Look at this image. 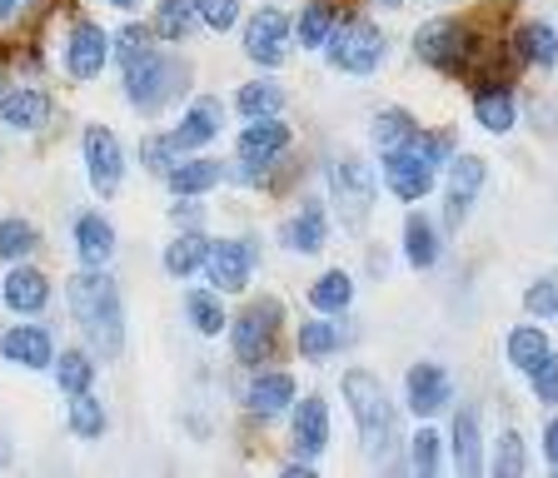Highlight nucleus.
Segmentation results:
<instances>
[{
  "label": "nucleus",
  "mask_w": 558,
  "mask_h": 478,
  "mask_svg": "<svg viewBox=\"0 0 558 478\" xmlns=\"http://www.w3.org/2000/svg\"><path fill=\"white\" fill-rule=\"evenodd\" d=\"M70 315L81 324V334L90 339V350L116 359L125 350V309H120V290L105 269H81L75 280L65 284Z\"/></svg>",
  "instance_id": "obj_1"
},
{
  "label": "nucleus",
  "mask_w": 558,
  "mask_h": 478,
  "mask_svg": "<svg viewBox=\"0 0 558 478\" xmlns=\"http://www.w3.org/2000/svg\"><path fill=\"white\" fill-rule=\"evenodd\" d=\"M339 389H344V399H349V414L360 424V439H364V449H369V458H384L389 443H395V404H389V389H384L369 369H349Z\"/></svg>",
  "instance_id": "obj_2"
},
{
  "label": "nucleus",
  "mask_w": 558,
  "mask_h": 478,
  "mask_svg": "<svg viewBox=\"0 0 558 478\" xmlns=\"http://www.w3.org/2000/svg\"><path fill=\"white\" fill-rule=\"evenodd\" d=\"M180 85H185V65L160 56V50H150V56H140L135 65H125V100L135 110H145V115L170 106L174 95H180Z\"/></svg>",
  "instance_id": "obj_3"
},
{
  "label": "nucleus",
  "mask_w": 558,
  "mask_h": 478,
  "mask_svg": "<svg viewBox=\"0 0 558 478\" xmlns=\"http://www.w3.org/2000/svg\"><path fill=\"white\" fill-rule=\"evenodd\" d=\"M325 56H329V65L344 75H374L384 60V30L374 21H364V15L339 21L329 46H325Z\"/></svg>",
  "instance_id": "obj_4"
},
{
  "label": "nucleus",
  "mask_w": 558,
  "mask_h": 478,
  "mask_svg": "<svg viewBox=\"0 0 558 478\" xmlns=\"http://www.w3.org/2000/svg\"><path fill=\"white\" fill-rule=\"evenodd\" d=\"M414 56L424 60V65H434V71H444V75H459L469 65V56H474V36L464 30V21L434 15V21H424L414 30Z\"/></svg>",
  "instance_id": "obj_5"
},
{
  "label": "nucleus",
  "mask_w": 558,
  "mask_h": 478,
  "mask_svg": "<svg viewBox=\"0 0 558 478\" xmlns=\"http://www.w3.org/2000/svg\"><path fill=\"white\" fill-rule=\"evenodd\" d=\"M279 324H284V304L279 299H255L250 309H240L230 339H234V359L240 364H265L279 344Z\"/></svg>",
  "instance_id": "obj_6"
},
{
  "label": "nucleus",
  "mask_w": 558,
  "mask_h": 478,
  "mask_svg": "<svg viewBox=\"0 0 558 478\" xmlns=\"http://www.w3.org/2000/svg\"><path fill=\"white\" fill-rule=\"evenodd\" d=\"M329 180H335V205H339V215H344V224L360 234L364 224H369L374 189H379L374 170L360 160V155H339V160L329 164Z\"/></svg>",
  "instance_id": "obj_7"
},
{
  "label": "nucleus",
  "mask_w": 558,
  "mask_h": 478,
  "mask_svg": "<svg viewBox=\"0 0 558 478\" xmlns=\"http://www.w3.org/2000/svg\"><path fill=\"white\" fill-rule=\"evenodd\" d=\"M434 175H439V164L429 160V150H424L418 140L384 150V185L395 189L404 205H414V199L429 195V189H434Z\"/></svg>",
  "instance_id": "obj_8"
},
{
  "label": "nucleus",
  "mask_w": 558,
  "mask_h": 478,
  "mask_svg": "<svg viewBox=\"0 0 558 478\" xmlns=\"http://www.w3.org/2000/svg\"><path fill=\"white\" fill-rule=\"evenodd\" d=\"M81 150H85V175H90L95 195L100 199L120 195V185H125V150H120L116 135H110L105 125H90L85 130V140H81Z\"/></svg>",
  "instance_id": "obj_9"
},
{
  "label": "nucleus",
  "mask_w": 558,
  "mask_h": 478,
  "mask_svg": "<svg viewBox=\"0 0 558 478\" xmlns=\"http://www.w3.org/2000/svg\"><path fill=\"white\" fill-rule=\"evenodd\" d=\"M290 15L279 11V5H265V11L250 15V25H244V56L255 60V65H284V56H290Z\"/></svg>",
  "instance_id": "obj_10"
},
{
  "label": "nucleus",
  "mask_w": 558,
  "mask_h": 478,
  "mask_svg": "<svg viewBox=\"0 0 558 478\" xmlns=\"http://www.w3.org/2000/svg\"><path fill=\"white\" fill-rule=\"evenodd\" d=\"M484 180H488V164L478 160V155H459V160L449 164V175H444V224H449V230H459V224L469 220Z\"/></svg>",
  "instance_id": "obj_11"
},
{
  "label": "nucleus",
  "mask_w": 558,
  "mask_h": 478,
  "mask_svg": "<svg viewBox=\"0 0 558 478\" xmlns=\"http://www.w3.org/2000/svg\"><path fill=\"white\" fill-rule=\"evenodd\" d=\"M205 274L220 294H240L250 284V274H255V245H244V240H209Z\"/></svg>",
  "instance_id": "obj_12"
},
{
  "label": "nucleus",
  "mask_w": 558,
  "mask_h": 478,
  "mask_svg": "<svg viewBox=\"0 0 558 478\" xmlns=\"http://www.w3.org/2000/svg\"><path fill=\"white\" fill-rule=\"evenodd\" d=\"M404 404L418 419H434L444 404H453V379L444 364H414L404 379Z\"/></svg>",
  "instance_id": "obj_13"
},
{
  "label": "nucleus",
  "mask_w": 558,
  "mask_h": 478,
  "mask_svg": "<svg viewBox=\"0 0 558 478\" xmlns=\"http://www.w3.org/2000/svg\"><path fill=\"white\" fill-rule=\"evenodd\" d=\"M105 60H110V36H105L95 21H81L70 30V46H65V71L75 81H95L105 71Z\"/></svg>",
  "instance_id": "obj_14"
},
{
  "label": "nucleus",
  "mask_w": 558,
  "mask_h": 478,
  "mask_svg": "<svg viewBox=\"0 0 558 478\" xmlns=\"http://www.w3.org/2000/svg\"><path fill=\"white\" fill-rule=\"evenodd\" d=\"M0 354L21 369H50L56 364V339L46 324H15L0 334Z\"/></svg>",
  "instance_id": "obj_15"
},
{
  "label": "nucleus",
  "mask_w": 558,
  "mask_h": 478,
  "mask_svg": "<svg viewBox=\"0 0 558 478\" xmlns=\"http://www.w3.org/2000/svg\"><path fill=\"white\" fill-rule=\"evenodd\" d=\"M290 145V125H279V115H265V120H250V125L240 130V164H250V170H265L269 160H279V150Z\"/></svg>",
  "instance_id": "obj_16"
},
{
  "label": "nucleus",
  "mask_w": 558,
  "mask_h": 478,
  "mask_svg": "<svg viewBox=\"0 0 558 478\" xmlns=\"http://www.w3.org/2000/svg\"><path fill=\"white\" fill-rule=\"evenodd\" d=\"M215 135H220V100H215V95H199L195 106L185 110V120L170 130V140L180 155H199Z\"/></svg>",
  "instance_id": "obj_17"
},
{
  "label": "nucleus",
  "mask_w": 558,
  "mask_h": 478,
  "mask_svg": "<svg viewBox=\"0 0 558 478\" xmlns=\"http://www.w3.org/2000/svg\"><path fill=\"white\" fill-rule=\"evenodd\" d=\"M244 404H250V414H255V419H265V424L279 419V414H290V408H294V373H284V369L255 373V384H250Z\"/></svg>",
  "instance_id": "obj_18"
},
{
  "label": "nucleus",
  "mask_w": 558,
  "mask_h": 478,
  "mask_svg": "<svg viewBox=\"0 0 558 478\" xmlns=\"http://www.w3.org/2000/svg\"><path fill=\"white\" fill-rule=\"evenodd\" d=\"M220 180H225V164L209 160V155H190V160H174L170 170H165V185H170V195H180V199L205 195V189H215Z\"/></svg>",
  "instance_id": "obj_19"
},
{
  "label": "nucleus",
  "mask_w": 558,
  "mask_h": 478,
  "mask_svg": "<svg viewBox=\"0 0 558 478\" xmlns=\"http://www.w3.org/2000/svg\"><path fill=\"white\" fill-rule=\"evenodd\" d=\"M294 449L300 454H325V443H329V404L319 394L310 399H294Z\"/></svg>",
  "instance_id": "obj_20"
},
{
  "label": "nucleus",
  "mask_w": 558,
  "mask_h": 478,
  "mask_svg": "<svg viewBox=\"0 0 558 478\" xmlns=\"http://www.w3.org/2000/svg\"><path fill=\"white\" fill-rule=\"evenodd\" d=\"M329 240V215L319 199H304L300 210H294V220L284 224V245L294 249V255H319Z\"/></svg>",
  "instance_id": "obj_21"
},
{
  "label": "nucleus",
  "mask_w": 558,
  "mask_h": 478,
  "mask_svg": "<svg viewBox=\"0 0 558 478\" xmlns=\"http://www.w3.org/2000/svg\"><path fill=\"white\" fill-rule=\"evenodd\" d=\"M75 259H81V269H105L116 259V230H110V220H100V215H81L75 220Z\"/></svg>",
  "instance_id": "obj_22"
},
{
  "label": "nucleus",
  "mask_w": 558,
  "mask_h": 478,
  "mask_svg": "<svg viewBox=\"0 0 558 478\" xmlns=\"http://www.w3.org/2000/svg\"><path fill=\"white\" fill-rule=\"evenodd\" d=\"M0 294H5V304H11L15 315H40L50 304V280L31 265H15L5 274V284H0Z\"/></svg>",
  "instance_id": "obj_23"
},
{
  "label": "nucleus",
  "mask_w": 558,
  "mask_h": 478,
  "mask_svg": "<svg viewBox=\"0 0 558 478\" xmlns=\"http://www.w3.org/2000/svg\"><path fill=\"white\" fill-rule=\"evenodd\" d=\"M513 56L523 65H534V71H554L558 65V30L544 21H529L519 25V36H513Z\"/></svg>",
  "instance_id": "obj_24"
},
{
  "label": "nucleus",
  "mask_w": 558,
  "mask_h": 478,
  "mask_svg": "<svg viewBox=\"0 0 558 478\" xmlns=\"http://www.w3.org/2000/svg\"><path fill=\"white\" fill-rule=\"evenodd\" d=\"M474 115L488 135H509L513 120H519V106H513L509 85H484V90L474 85Z\"/></svg>",
  "instance_id": "obj_25"
},
{
  "label": "nucleus",
  "mask_w": 558,
  "mask_h": 478,
  "mask_svg": "<svg viewBox=\"0 0 558 478\" xmlns=\"http://www.w3.org/2000/svg\"><path fill=\"white\" fill-rule=\"evenodd\" d=\"M453 464H459V474H478V464H484V439H478V408H459L453 414Z\"/></svg>",
  "instance_id": "obj_26"
},
{
  "label": "nucleus",
  "mask_w": 558,
  "mask_h": 478,
  "mask_svg": "<svg viewBox=\"0 0 558 478\" xmlns=\"http://www.w3.org/2000/svg\"><path fill=\"white\" fill-rule=\"evenodd\" d=\"M50 115L46 106V95L40 90H11V95H0V125H11V130H40Z\"/></svg>",
  "instance_id": "obj_27"
},
{
  "label": "nucleus",
  "mask_w": 558,
  "mask_h": 478,
  "mask_svg": "<svg viewBox=\"0 0 558 478\" xmlns=\"http://www.w3.org/2000/svg\"><path fill=\"white\" fill-rule=\"evenodd\" d=\"M335 25H339L335 5H329V0H310V5L300 11V21H294V40H300L304 50H319V46H329Z\"/></svg>",
  "instance_id": "obj_28"
},
{
  "label": "nucleus",
  "mask_w": 558,
  "mask_h": 478,
  "mask_svg": "<svg viewBox=\"0 0 558 478\" xmlns=\"http://www.w3.org/2000/svg\"><path fill=\"white\" fill-rule=\"evenodd\" d=\"M205 255H209V234L185 230L170 249H165V274H174V280H190V274H199V269H205Z\"/></svg>",
  "instance_id": "obj_29"
},
{
  "label": "nucleus",
  "mask_w": 558,
  "mask_h": 478,
  "mask_svg": "<svg viewBox=\"0 0 558 478\" xmlns=\"http://www.w3.org/2000/svg\"><path fill=\"white\" fill-rule=\"evenodd\" d=\"M404 259L414 269H434V265H439V230H434L424 215H409V220H404Z\"/></svg>",
  "instance_id": "obj_30"
},
{
  "label": "nucleus",
  "mask_w": 558,
  "mask_h": 478,
  "mask_svg": "<svg viewBox=\"0 0 558 478\" xmlns=\"http://www.w3.org/2000/svg\"><path fill=\"white\" fill-rule=\"evenodd\" d=\"M349 299H354V280H349L344 269H325L310 284V304L319 315H339V309H349Z\"/></svg>",
  "instance_id": "obj_31"
},
{
  "label": "nucleus",
  "mask_w": 558,
  "mask_h": 478,
  "mask_svg": "<svg viewBox=\"0 0 558 478\" xmlns=\"http://www.w3.org/2000/svg\"><path fill=\"white\" fill-rule=\"evenodd\" d=\"M234 110H240L244 120L279 115V110H284V90H279L275 81H250V85H240V95H234Z\"/></svg>",
  "instance_id": "obj_32"
},
{
  "label": "nucleus",
  "mask_w": 558,
  "mask_h": 478,
  "mask_svg": "<svg viewBox=\"0 0 558 478\" xmlns=\"http://www.w3.org/2000/svg\"><path fill=\"white\" fill-rule=\"evenodd\" d=\"M199 21V0H160L155 11V36L160 40H185Z\"/></svg>",
  "instance_id": "obj_33"
},
{
  "label": "nucleus",
  "mask_w": 558,
  "mask_h": 478,
  "mask_svg": "<svg viewBox=\"0 0 558 478\" xmlns=\"http://www.w3.org/2000/svg\"><path fill=\"white\" fill-rule=\"evenodd\" d=\"M70 433H75V439H100L105 429H110V419H105V404L100 399L90 394V389H85V394H70Z\"/></svg>",
  "instance_id": "obj_34"
},
{
  "label": "nucleus",
  "mask_w": 558,
  "mask_h": 478,
  "mask_svg": "<svg viewBox=\"0 0 558 478\" xmlns=\"http://www.w3.org/2000/svg\"><path fill=\"white\" fill-rule=\"evenodd\" d=\"M56 384L65 389V394H85V389L95 384V359L85 350H65V354H56Z\"/></svg>",
  "instance_id": "obj_35"
},
{
  "label": "nucleus",
  "mask_w": 558,
  "mask_h": 478,
  "mask_svg": "<svg viewBox=\"0 0 558 478\" xmlns=\"http://www.w3.org/2000/svg\"><path fill=\"white\" fill-rule=\"evenodd\" d=\"M185 315H190V329H195V334H205V339H215L225 324H230V319H225V309H220V299H215L209 290H190L185 294Z\"/></svg>",
  "instance_id": "obj_36"
},
{
  "label": "nucleus",
  "mask_w": 558,
  "mask_h": 478,
  "mask_svg": "<svg viewBox=\"0 0 558 478\" xmlns=\"http://www.w3.org/2000/svg\"><path fill=\"white\" fill-rule=\"evenodd\" d=\"M294 344H300L304 359H325V354H335L344 344V329H339V319H314V324H300Z\"/></svg>",
  "instance_id": "obj_37"
},
{
  "label": "nucleus",
  "mask_w": 558,
  "mask_h": 478,
  "mask_svg": "<svg viewBox=\"0 0 558 478\" xmlns=\"http://www.w3.org/2000/svg\"><path fill=\"white\" fill-rule=\"evenodd\" d=\"M369 135H374V145H379V150H395V145L418 140V125H414V115H409V110H379Z\"/></svg>",
  "instance_id": "obj_38"
},
{
  "label": "nucleus",
  "mask_w": 558,
  "mask_h": 478,
  "mask_svg": "<svg viewBox=\"0 0 558 478\" xmlns=\"http://www.w3.org/2000/svg\"><path fill=\"white\" fill-rule=\"evenodd\" d=\"M544 354H548V339H544V329H534V324H519V329H513V334H509V364H513V369L534 373Z\"/></svg>",
  "instance_id": "obj_39"
},
{
  "label": "nucleus",
  "mask_w": 558,
  "mask_h": 478,
  "mask_svg": "<svg viewBox=\"0 0 558 478\" xmlns=\"http://www.w3.org/2000/svg\"><path fill=\"white\" fill-rule=\"evenodd\" d=\"M35 245H40V230H35L31 220H0V259L21 265Z\"/></svg>",
  "instance_id": "obj_40"
},
{
  "label": "nucleus",
  "mask_w": 558,
  "mask_h": 478,
  "mask_svg": "<svg viewBox=\"0 0 558 478\" xmlns=\"http://www.w3.org/2000/svg\"><path fill=\"white\" fill-rule=\"evenodd\" d=\"M150 40H155V30L150 25H120V36L110 40V50H116V60H120V71H125V65H135L140 56H150Z\"/></svg>",
  "instance_id": "obj_41"
},
{
  "label": "nucleus",
  "mask_w": 558,
  "mask_h": 478,
  "mask_svg": "<svg viewBox=\"0 0 558 478\" xmlns=\"http://www.w3.org/2000/svg\"><path fill=\"white\" fill-rule=\"evenodd\" d=\"M414 468H418V474H439V468H444V439L434 429H418L414 433Z\"/></svg>",
  "instance_id": "obj_42"
},
{
  "label": "nucleus",
  "mask_w": 558,
  "mask_h": 478,
  "mask_svg": "<svg viewBox=\"0 0 558 478\" xmlns=\"http://www.w3.org/2000/svg\"><path fill=\"white\" fill-rule=\"evenodd\" d=\"M523 464H529V458H523V439L509 429V433L499 439V454H494V474H499V478H513V474H523Z\"/></svg>",
  "instance_id": "obj_43"
},
{
  "label": "nucleus",
  "mask_w": 558,
  "mask_h": 478,
  "mask_svg": "<svg viewBox=\"0 0 558 478\" xmlns=\"http://www.w3.org/2000/svg\"><path fill=\"white\" fill-rule=\"evenodd\" d=\"M523 309L538 319H554L558 315V280H538L534 290L523 294Z\"/></svg>",
  "instance_id": "obj_44"
},
{
  "label": "nucleus",
  "mask_w": 558,
  "mask_h": 478,
  "mask_svg": "<svg viewBox=\"0 0 558 478\" xmlns=\"http://www.w3.org/2000/svg\"><path fill=\"white\" fill-rule=\"evenodd\" d=\"M199 21H205L209 30H230V25L240 21V0H199Z\"/></svg>",
  "instance_id": "obj_45"
},
{
  "label": "nucleus",
  "mask_w": 558,
  "mask_h": 478,
  "mask_svg": "<svg viewBox=\"0 0 558 478\" xmlns=\"http://www.w3.org/2000/svg\"><path fill=\"white\" fill-rule=\"evenodd\" d=\"M529 379H534V394L544 399V404H558V359H554V350L538 359V369L529 373Z\"/></svg>",
  "instance_id": "obj_46"
},
{
  "label": "nucleus",
  "mask_w": 558,
  "mask_h": 478,
  "mask_svg": "<svg viewBox=\"0 0 558 478\" xmlns=\"http://www.w3.org/2000/svg\"><path fill=\"white\" fill-rule=\"evenodd\" d=\"M35 5H40V0H0V36L21 30V25L35 15Z\"/></svg>",
  "instance_id": "obj_47"
},
{
  "label": "nucleus",
  "mask_w": 558,
  "mask_h": 478,
  "mask_svg": "<svg viewBox=\"0 0 558 478\" xmlns=\"http://www.w3.org/2000/svg\"><path fill=\"white\" fill-rule=\"evenodd\" d=\"M174 155H180V150H174L170 135H145V164H150L155 175H160V170H170Z\"/></svg>",
  "instance_id": "obj_48"
},
{
  "label": "nucleus",
  "mask_w": 558,
  "mask_h": 478,
  "mask_svg": "<svg viewBox=\"0 0 558 478\" xmlns=\"http://www.w3.org/2000/svg\"><path fill=\"white\" fill-rule=\"evenodd\" d=\"M544 454H548V468L558 474V419H548V429H544Z\"/></svg>",
  "instance_id": "obj_49"
},
{
  "label": "nucleus",
  "mask_w": 558,
  "mask_h": 478,
  "mask_svg": "<svg viewBox=\"0 0 558 478\" xmlns=\"http://www.w3.org/2000/svg\"><path fill=\"white\" fill-rule=\"evenodd\" d=\"M11 464V443H5V433H0V468Z\"/></svg>",
  "instance_id": "obj_50"
},
{
  "label": "nucleus",
  "mask_w": 558,
  "mask_h": 478,
  "mask_svg": "<svg viewBox=\"0 0 558 478\" xmlns=\"http://www.w3.org/2000/svg\"><path fill=\"white\" fill-rule=\"evenodd\" d=\"M110 5H116V11H135L140 0H110Z\"/></svg>",
  "instance_id": "obj_51"
},
{
  "label": "nucleus",
  "mask_w": 558,
  "mask_h": 478,
  "mask_svg": "<svg viewBox=\"0 0 558 478\" xmlns=\"http://www.w3.org/2000/svg\"><path fill=\"white\" fill-rule=\"evenodd\" d=\"M379 5H404V0H379Z\"/></svg>",
  "instance_id": "obj_52"
},
{
  "label": "nucleus",
  "mask_w": 558,
  "mask_h": 478,
  "mask_svg": "<svg viewBox=\"0 0 558 478\" xmlns=\"http://www.w3.org/2000/svg\"><path fill=\"white\" fill-rule=\"evenodd\" d=\"M429 5H449V0H429Z\"/></svg>",
  "instance_id": "obj_53"
}]
</instances>
